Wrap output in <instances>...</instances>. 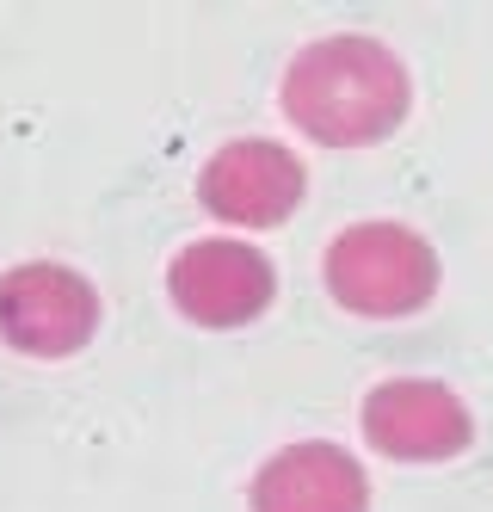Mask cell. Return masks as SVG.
Instances as JSON below:
<instances>
[{
    "label": "cell",
    "instance_id": "5",
    "mask_svg": "<svg viewBox=\"0 0 493 512\" xmlns=\"http://www.w3.org/2000/svg\"><path fill=\"white\" fill-rule=\"evenodd\" d=\"M364 438L395 463H444V457L469 451L475 420L457 401V389H444L432 377H395V383L370 389Z\"/></svg>",
    "mask_w": 493,
    "mask_h": 512
},
{
    "label": "cell",
    "instance_id": "1",
    "mask_svg": "<svg viewBox=\"0 0 493 512\" xmlns=\"http://www.w3.org/2000/svg\"><path fill=\"white\" fill-rule=\"evenodd\" d=\"M284 118L327 149L383 142L407 118V68L376 38H321L284 68Z\"/></svg>",
    "mask_w": 493,
    "mask_h": 512
},
{
    "label": "cell",
    "instance_id": "2",
    "mask_svg": "<svg viewBox=\"0 0 493 512\" xmlns=\"http://www.w3.org/2000/svg\"><path fill=\"white\" fill-rule=\"evenodd\" d=\"M327 290L352 315L395 321V315H413L432 303L438 253L407 223H358L346 235H333L327 247Z\"/></svg>",
    "mask_w": 493,
    "mask_h": 512
},
{
    "label": "cell",
    "instance_id": "7",
    "mask_svg": "<svg viewBox=\"0 0 493 512\" xmlns=\"http://www.w3.org/2000/svg\"><path fill=\"white\" fill-rule=\"evenodd\" d=\"M364 506H370L364 469L327 438L290 445L253 475V512H364Z\"/></svg>",
    "mask_w": 493,
    "mask_h": 512
},
{
    "label": "cell",
    "instance_id": "3",
    "mask_svg": "<svg viewBox=\"0 0 493 512\" xmlns=\"http://www.w3.org/2000/svg\"><path fill=\"white\" fill-rule=\"evenodd\" d=\"M99 334V290L56 260H31L0 278V340L25 358H74Z\"/></svg>",
    "mask_w": 493,
    "mask_h": 512
},
{
    "label": "cell",
    "instance_id": "4",
    "mask_svg": "<svg viewBox=\"0 0 493 512\" xmlns=\"http://www.w3.org/2000/svg\"><path fill=\"white\" fill-rule=\"evenodd\" d=\"M272 260L247 241H192L167 266V297L198 327H247L272 303Z\"/></svg>",
    "mask_w": 493,
    "mask_h": 512
},
{
    "label": "cell",
    "instance_id": "6",
    "mask_svg": "<svg viewBox=\"0 0 493 512\" xmlns=\"http://www.w3.org/2000/svg\"><path fill=\"white\" fill-rule=\"evenodd\" d=\"M302 161L284 149V142H265V136H247V142H222L210 155L204 179H198V198L210 216L222 223H241V229H278L284 216L302 204Z\"/></svg>",
    "mask_w": 493,
    "mask_h": 512
}]
</instances>
